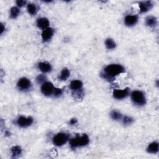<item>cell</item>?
Returning <instances> with one entry per match:
<instances>
[{"label":"cell","instance_id":"1","mask_svg":"<svg viewBox=\"0 0 159 159\" xmlns=\"http://www.w3.org/2000/svg\"><path fill=\"white\" fill-rule=\"evenodd\" d=\"M125 72V69L120 64H110L107 66L101 73V77L109 82L114 80L115 78Z\"/></svg>","mask_w":159,"mask_h":159},{"label":"cell","instance_id":"2","mask_svg":"<svg viewBox=\"0 0 159 159\" xmlns=\"http://www.w3.org/2000/svg\"><path fill=\"white\" fill-rule=\"evenodd\" d=\"M89 139L86 134H84L82 136L77 135L75 137L70 139V145L72 149H75L77 147L87 145L89 144Z\"/></svg>","mask_w":159,"mask_h":159},{"label":"cell","instance_id":"3","mask_svg":"<svg viewBox=\"0 0 159 159\" xmlns=\"http://www.w3.org/2000/svg\"><path fill=\"white\" fill-rule=\"evenodd\" d=\"M131 100L134 104L139 106H144L146 103V98L144 93L139 90L134 91L131 93Z\"/></svg>","mask_w":159,"mask_h":159},{"label":"cell","instance_id":"4","mask_svg":"<svg viewBox=\"0 0 159 159\" xmlns=\"http://www.w3.org/2000/svg\"><path fill=\"white\" fill-rule=\"evenodd\" d=\"M69 139V135L66 133H60L57 134L52 139L53 144L58 147L62 146Z\"/></svg>","mask_w":159,"mask_h":159},{"label":"cell","instance_id":"5","mask_svg":"<svg viewBox=\"0 0 159 159\" xmlns=\"http://www.w3.org/2000/svg\"><path fill=\"white\" fill-rule=\"evenodd\" d=\"M55 87L52 83L50 81H46L41 86V92L46 97H50L54 94Z\"/></svg>","mask_w":159,"mask_h":159},{"label":"cell","instance_id":"6","mask_svg":"<svg viewBox=\"0 0 159 159\" xmlns=\"http://www.w3.org/2000/svg\"><path fill=\"white\" fill-rule=\"evenodd\" d=\"M129 93V88H125L123 89H115L113 91V97L116 100H122L128 97Z\"/></svg>","mask_w":159,"mask_h":159},{"label":"cell","instance_id":"7","mask_svg":"<svg viewBox=\"0 0 159 159\" xmlns=\"http://www.w3.org/2000/svg\"><path fill=\"white\" fill-rule=\"evenodd\" d=\"M33 118L32 117L20 116L17 120L18 125L22 128H28L33 123Z\"/></svg>","mask_w":159,"mask_h":159},{"label":"cell","instance_id":"8","mask_svg":"<svg viewBox=\"0 0 159 159\" xmlns=\"http://www.w3.org/2000/svg\"><path fill=\"white\" fill-rule=\"evenodd\" d=\"M31 85L32 84L28 78L25 77L20 78L17 83V86L18 88L22 91L28 90L30 88Z\"/></svg>","mask_w":159,"mask_h":159},{"label":"cell","instance_id":"9","mask_svg":"<svg viewBox=\"0 0 159 159\" xmlns=\"http://www.w3.org/2000/svg\"><path fill=\"white\" fill-rule=\"evenodd\" d=\"M141 13H145L151 10L153 7V3L151 1L141 2L139 3Z\"/></svg>","mask_w":159,"mask_h":159},{"label":"cell","instance_id":"10","mask_svg":"<svg viewBox=\"0 0 159 159\" xmlns=\"http://www.w3.org/2000/svg\"><path fill=\"white\" fill-rule=\"evenodd\" d=\"M54 30L51 27H48L44 30H43L41 36L44 42H47L51 39L52 36H54Z\"/></svg>","mask_w":159,"mask_h":159},{"label":"cell","instance_id":"11","mask_svg":"<svg viewBox=\"0 0 159 159\" xmlns=\"http://www.w3.org/2000/svg\"><path fill=\"white\" fill-rule=\"evenodd\" d=\"M138 19V16L136 15H128L124 19V23L126 26L131 27L137 24Z\"/></svg>","mask_w":159,"mask_h":159},{"label":"cell","instance_id":"12","mask_svg":"<svg viewBox=\"0 0 159 159\" xmlns=\"http://www.w3.org/2000/svg\"><path fill=\"white\" fill-rule=\"evenodd\" d=\"M38 69L43 73H48L51 71L52 66L49 63L42 62L38 63Z\"/></svg>","mask_w":159,"mask_h":159},{"label":"cell","instance_id":"13","mask_svg":"<svg viewBox=\"0 0 159 159\" xmlns=\"http://www.w3.org/2000/svg\"><path fill=\"white\" fill-rule=\"evenodd\" d=\"M159 149V144L157 142H153L150 143L147 148V152L149 153L155 154L157 153Z\"/></svg>","mask_w":159,"mask_h":159},{"label":"cell","instance_id":"14","mask_svg":"<svg viewBox=\"0 0 159 159\" xmlns=\"http://www.w3.org/2000/svg\"><path fill=\"white\" fill-rule=\"evenodd\" d=\"M37 26L39 28L44 30L48 28V26H49V21L48 19L46 18H39L37 20Z\"/></svg>","mask_w":159,"mask_h":159},{"label":"cell","instance_id":"15","mask_svg":"<svg viewBox=\"0 0 159 159\" xmlns=\"http://www.w3.org/2000/svg\"><path fill=\"white\" fill-rule=\"evenodd\" d=\"M83 83L80 80H73L70 84V88L74 91H77L78 90L81 89Z\"/></svg>","mask_w":159,"mask_h":159},{"label":"cell","instance_id":"16","mask_svg":"<svg viewBox=\"0 0 159 159\" xmlns=\"http://www.w3.org/2000/svg\"><path fill=\"white\" fill-rule=\"evenodd\" d=\"M145 24L151 28L155 27L157 24V19L153 16H149L145 19Z\"/></svg>","mask_w":159,"mask_h":159},{"label":"cell","instance_id":"17","mask_svg":"<svg viewBox=\"0 0 159 159\" xmlns=\"http://www.w3.org/2000/svg\"><path fill=\"white\" fill-rule=\"evenodd\" d=\"M70 75V70L67 68H64L62 70L58 77V79L61 81H66L69 78Z\"/></svg>","mask_w":159,"mask_h":159},{"label":"cell","instance_id":"18","mask_svg":"<svg viewBox=\"0 0 159 159\" xmlns=\"http://www.w3.org/2000/svg\"><path fill=\"white\" fill-rule=\"evenodd\" d=\"M11 152L12 153V157L14 158H16L19 157L22 153V149L20 146L18 145L13 146L11 149Z\"/></svg>","mask_w":159,"mask_h":159},{"label":"cell","instance_id":"19","mask_svg":"<svg viewBox=\"0 0 159 159\" xmlns=\"http://www.w3.org/2000/svg\"><path fill=\"white\" fill-rule=\"evenodd\" d=\"M27 10L29 14L33 16L37 14L38 11V8L37 6L33 3H29L27 5Z\"/></svg>","mask_w":159,"mask_h":159},{"label":"cell","instance_id":"20","mask_svg":"<svg viewBox=\"0 0 159 159\" xmlns=\"http://www.w3.org/2000/svg\"><path fill=\"white\" fill-rule=\"evenodd\" d=\"M105 46L108 50H113L116 48V44L113 39L108 38L105 41Z\"/></svg>","mask_w":159,"mask_h":159},{"label":"cell","instance_id":"21","mask_svg":"<svg viewBox=\"0 0 159 159\" xmlns=\"http://www.w3.org/2000/svg\"><path fill=\"white\" fill-rule=\"evenodd\" d=\"M110 116L114 121H119L122 119V114L118 111L113 110L110 113Z\"/></svg>","mask_w":159,"mask_h":159},{"label":"cell","instance_id":"22","mask_svg":"<svg viewBox=\"0 0 159 159\" xmlns=\"http://www.w3.org/2000/svg\"><path fill=\"white\" fill-rule=\"evenodd\" d=\"M20 11L18 7H12L10 10V17L11 19H16L19 14Z\"/></svg>","mask_w":159,"mask_h":159},{"label":"cell","instance_id":"23","mask_svg":"<svg viewBox=\"0 0 159 159\" xmlns=\"http://www.w3.org/2000/svg\"><path fill=\"white\" fill-rule=\"evenodd\" d=\"M134 119L130 116H125L122 117V123L125 125H129L133 123Z\"/></svg>","mask_w":159,"mask_h":159},{"label":"cell","instance_id":"24","mask_svg":"<svg viewBox=\"0 0 159 159\" xmlns=\"http://www.w3.org/2000/svg\"><path fill=\"white\" fill-rule=\"evenodd\" d=\"M47 77L44 74H40L36 77V81L38 84H43L46 81Z\"/></svg>","mask_w":159,"mask_h":159},{"label":"cell","instance_id":"25","mask_svg":"<svg viewBox=\"0 0 159 159\" xmlns=\"http://www.w3.org/2000/svg\"><path fill=\"white\" fill-rule=\"evenodd\" d=\"M62 94V90L60 88H55V90L54 92V96L55 97H60L61 95Z\"/></svg>","mask_w":159,"mask_h":159},{"label":"cell","instance_id":"26","mask_svg":"<svg viewBox=\"0 0 159 159\" xmlns=\"http://www.w3.org/2000/svg\"><path fill=\"white\" fill-rule=\"evenodd\" d=\"M26 3H27L26 1H20V0H19V1L16 2V4L18 7H22L24 5H26Z\"/></svg>","mask_w":159,"mask_h":159},{"label":"cell","instance_id":"27","mask_svg":"<svg viewBox=\"0 0 159 159\" xmlns=\"http://www.w3.org/2000/svg\"><path fill=\"white\" fill-rule=\"evenodd\" d=\"M77 122H78V121H77V119L76 118H73V119H70V121L69 122V124L70 125H75V124H76L77 123Z\"/></svg>","mask_w":159,"mask_h":159},{"label":"cell","instance_id":"28","mask_svg":"<svg viewBox=\"0 0 159 159\" xmlns=\"http://www.w3.org/2000/svg\"><path fill=\"white\" fill-rule=\"evenodd\" d=\"M5 30V27L3 23H1V31H0V34H2Z\"/></svg>","mask_w":159,"mask_h":159},{"label":"cell","instance_id":"29","mask_svg":"<svg viewBox=\"0 0 159 159\" xmlns=\"http://www.w3.org/2000/svg\"><path fill=\"white\" fill-rule=\"evenodd\" d=\"M10 132H8V131H6L5 132V136H10Z\"/></svg>","mask_w":159,"mask_h":159}]
</instances>
